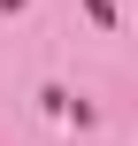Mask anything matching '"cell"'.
Returning a JSON list of instances; mask_svg holds the SVG:
<instances>
[{"label": "cell", "instance_id": "1", "mask_svg": "<svg viewBox=\"0 0 138 146\" xmlns=\"http://www.w3.org/2000/svg\"><path fill=\"white\" fill-rule=\"evenodd\" d=\"M0 8H23V0H0Z\"/></svg>", "mask_w": 138, "mask_h": 146}]
</instances>
